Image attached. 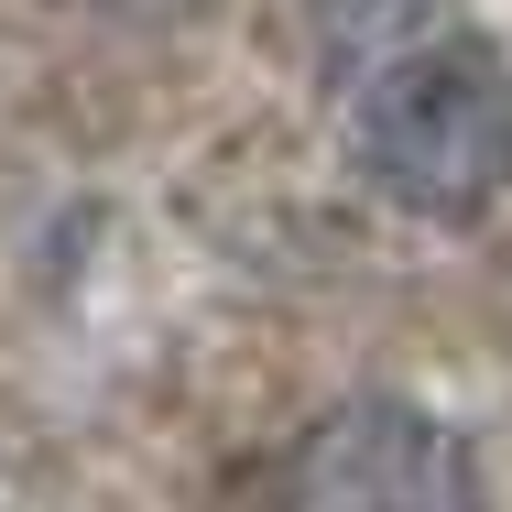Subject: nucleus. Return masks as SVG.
Wrapping results in <instances>:
<instances>
[{
  "mask_svg": "<svg viewBox=\"0 0 512 512\" xmlns=\"http://www.w3.org/2000/svg\"><path fill=\"white\" fill-rule=\"evenodd\" d=\"M425 22H436V0H316V44L338 77L393 66L404 44H425Z\"/></svg>",
  "mask_w": 512,
  "mask_h": 512,
  "instance_id": "3",
  "label": "nucleus"
},
{
  "mask_svg": "<svg viewBox=\"0 0 512 512\" xmlns=\"http://www.w3.org/2000/svg\"><path fill=\"white\" fill-rule=\"evenodd\" d=\"M273 512H480V469L458 425H436L425 404L360 393V404H327L284 447Z\"/></svg>",
  "mask_w": 512,
  "mask_h": 512,
  "instance_id": "2",
  "label": "nucleus"
},
{
  "mask_svg": "<svg viewBox=\"0 0 512 512\" xmlns=\"http://www.w3.org/2000/svg\"><path fill=\"white\" fill-rule=\"evenodd\" d=\"M88 11H109V22H186L197 0H88Z\"/></svg>",
  "mask_w": 512,
  "mask_h": 512,
  "instance_id": "4",
  "label": "nucleus"
},
{
  "mask_svg": "<svg viewBox=\"0 0 512 512\" xmlns=\"http://www.w3.org/2000/svg\"><path fill=\"white\" fill-rule=\"evenodd\" d=\"M360 175L414 218H480L512 197V66L469 33H425L349 99Z\"/></svg>",
  "mask_w": 512,
  "mask_h": 512,
  "instance_id": "1",
  "label": "nucleus"
}]
</instances>
